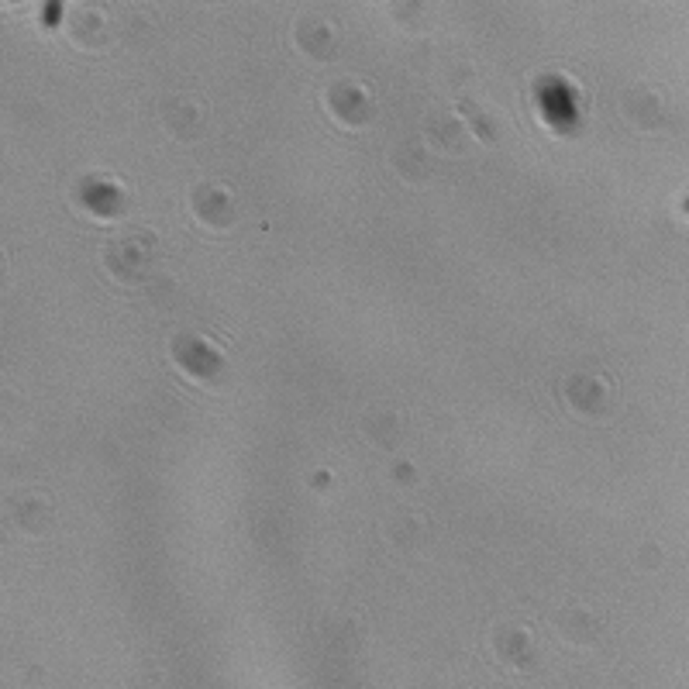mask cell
<instances>
[{
	"mask_svg": "<svg viewBox=\"0 0 689 689\" xmlns=\"http://www.w3.org/2000/svg\"><path fill=\"white\" fill-rule=\"evenodd\" d=\"M62 11H66V7H62L59 0H49V4H41V21L52 28V24H59Z\"/></svg>",
	"mask_w": 689,
	"mask_h": 689,
	"instance_id": "obj_2",
	"label": "cell"
},
{
	"mask_svg": "<svg viewBox=\"0 0 689 689\" xmlns=\"http://www.w3.org/2000/svg\"><path fill=\"white\" fill-rule=\"evenodd\" d=\"M534 100H538V111L548 124L551 131L558 135H572L576 124H579V100L576 90L562 77H541L534 83Z\"/></svg>",
	"mask_w": 689,
	"mask_h": 689,
	"instance_id": "obj_1",
	"label": "cell"
}]
</instances>
